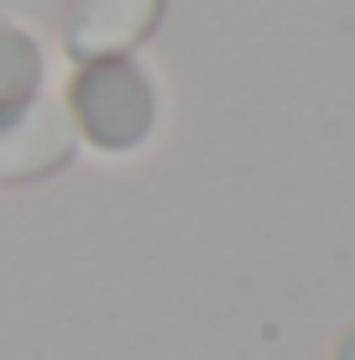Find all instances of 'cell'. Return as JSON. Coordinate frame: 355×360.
Instances as JSON below:
<instances>
[{
  "mask_svg": "<svg viewBox=\"0 0 355 360\" xmlns=\"http://www.w3.org/2000/svg\"><path fill=\"white\" fill-rule=\"evenodd\" d=\"M335 360H355V329L340 334V345H335Z\"/></svg>",
  "mask_w": 355,
  "mask_h": 360,
  "instance_id": "5b68a950",
  "label": "cell"
},
{
  "mask_svg": "<svg viewBox=\"0 0 355 360\" xmlns=\"http://www.w3.org/2000/svg\"><path fill=\"white\" fill-rule=\"evenodd\" d=\"M42 99V47L21 27H0V131Z\"/></svg>",
  "mask_w": 355,
  "mask_h": 360,
  "instance_id": "277c9868",
  "label": "cell"
},
{
  "mask_svg": "<svg viewBox=\"0 0 355 360\" xmlns=\"http://www.w3.org/2000/svg\"><path fill=\"white\" fill-rule=\"evenodd\" d=\"M68 120L73 136L94 146V152H136L157 126V89L152 79L131 63V58H100V63H79L68 79Z\"/></svg>",
  "mask_w": 355,
  "mask_h": 360,
  "instance_id": "6da1fadb",
  "label": "cell"
},
{
  "mask_svg": "<svg viewBox=\"0 0 355 360\" xmlns=\"http://www.w3.org/2000/svg\"><path fill=\"white\" fill-rule=\"evenodd\" d=\"M73 157V120L58 99H37L16 126L0 131V183H32Z\"/></svg>",
  "mask_w": 355,
  "mask_h": 360,
  "instance_id": "3957f363",
  "label": "cell"
},
{
  "mask_svg": "<svg viewBox=\"0 0 355 360\" xmlns=\"http://www.w3.org/2000/svg\"><path fill=\"white\" fill-rule=\"evenodd\" d=\"M167 0H73L63 21V47L73 63L131 58L157 32Z\"/></svg>",
  "mask_w": 355,
  "mask_h": 360,
  "instance_id": "7a4b0ae2",
  "label": "cell"
}]
</instances>
